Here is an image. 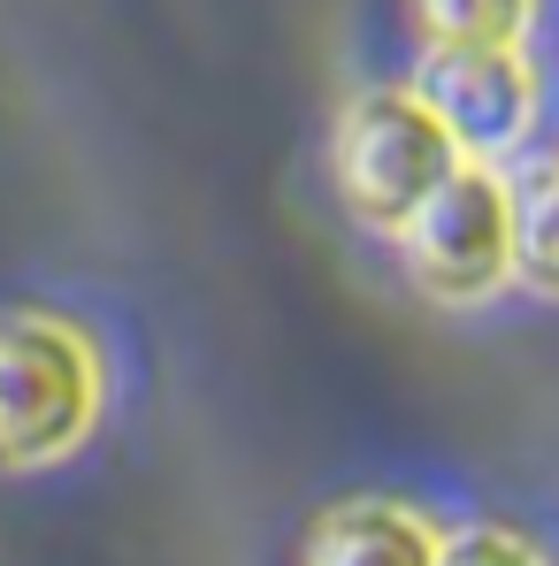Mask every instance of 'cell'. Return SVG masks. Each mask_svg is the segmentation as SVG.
I'll use <instances>...</instances> for the list:
<instances>
[{
  "label": "cell",
  "instance_id": "1",
  "mask_svg": "<svg viewBox=\"0 0 559 566\" xmlns=\"http://www.w3.org/2000/svg\"><path fill=\"white\" fill-rule=\"evenodd\" d=\"M107 421V353L77 314L0 306V474L77 460Z\"/></svg>",
  "mask_w": 559,
  "mask_h": 566
},
{
  "label": "cell",
  "instance_id": "2",
  "mask_svg": "<svg viewBox=\"0 0 559 566\" xmlns=\"http://www.w3.org/2000/svg\"><path fill=\"white\" fill-rule=\"evenodd\" d=\"M467 154L414 85H361L330 130V185L369 238H398Z\"/></svg>",
  "mask_w": 559,
  "mask_h": 566
},
{
  "label": "cell",
  "instance_id": "3",
  "mask_svg": "<svg viewBox=\"0 0 559 566\" xmlns=\"http://www.w3.org/2000/svg\"><path fill=\"white\" fill-rule=\"evenodd\" d=\"M391 245L429 306H490L514 291V177L498 161H460Z\"/></svg>",
  "mask_w": 559,
  "mask_h": 566
},
{
  "label": "cell",
  "instance_id": "4",
  "mask_svg": "<svg viewBox=\"0 0 559 566\" xmlns=\"http://www.w3.org/2000/svg\"><path fill=\"white\" fill-rule=\"evenodd\" d=\"M414 93L437 107L467 161H498L529 146L545 115V70L529 46H422Z\"/></svg>",
  "mask_w": 559,
  "mask_h": 566
},
{
  "label": "cell",
  "instance_id": "5",
  "mask_svg": "<svg viewBox=\"0 0 559 566\" xmlns=\"http://www.w3.org/2000/svg\"><path fill=\"white\" fill-rule=\"evenodd\" d=\"M445 528L398 497H345L307 528L299 566H437Z\"/></svg>",
  "mask_w": 559,
  "mask_h": 566
},
{
  "label": "cell",
  "instance_id": "6",
  "mask_svg": "<svg viewBox=\"0 0 559 566\" xmlns=\"http://www.w3.org/2000/svg\"><path fill=\"white\" fill-rule=\"evenodd\" d=\"M514 283L559 298V154L514 177Z\"/></svg>",
  "mask_w": 559,
  "mask_h": 566
},
{
  "label": "cell",
  "instance_id": "7",
  "mask_svg": "<svg viewBox=\"0 0 559 566\" xmlns=\"http://www.w3.org/2000/svg\"><path fill=\"white\" fill-rule=\"evenodd\" d=\"M422 46H529L545 0H406Z\"/></svg>",
  "mask_w": 559,
  "mask_h": 566
},
{
  "label": "cell",
  "instance_id": "8",
  "mask_svg": "<svg viewBox=\"0 0 559 566\" xmlns=\"http://www.w3.org/2000/svg\"><path fill=\"white\" fill-rule=\"evenodd\" d=\"M437 566H545V552L514 528H460V536H445Z\"/></svg>",
  "mask_w": 559,
  "mask_h": 566
}]
</instances>
